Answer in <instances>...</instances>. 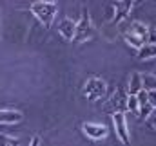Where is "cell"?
I'll list each match as a JSON object with an SVG mask.
<instances>
[{"mask_svg":"<svg viewBox=\"0 0 156 146\" xmlns=\"http://www.w3.org/2000/svg\"><path fill=\"white\" fill-rule=\"evenodd\" d=\"M22 112L18 110H4L0 108V124H15L22 121Z\"/></svg>","mask_w":156,"mask_h":146,"instance_id":"cell-8","label":"cell"},{"mask_svg":"<svg viewBox=\"0 0 156 146\" xmlns=\"http://www.w3.org/2000/svg\"><path fill=\"white\" fill-rule=\"evenodd\" d=\"M129 33H133V35H136V36L144 38L145 41H147V36H149V29L142 24V22H133L131 25H129V29H127Z\"/></svg>","mask_w":156,"mask_h":146,"instance_id":"cell-11","label":"cell"},{"mask_svg":"<svg viewBox=\"0 0 156 146\" xmlns=\"http://www.w3.org/2000/svg\"><path fill=\"white\" fill-rule=\"evenodd\" d=\"M125 103H127V94H123V92L118 90L116 96H113V98L109 99L105 110H107L111 115H113V114H123V112H125Z\"/></svg>","mask_w":156,"mask_h":146,"instance_id":"cell-6","label":"cell"},{"mask_svg":"<svg viewBox=\"0 0 156 146\" xmlns=\"http://www.w3.org/2000/svg\"><path fill=\"white\" fill-rule=\"evenodd\" d=\"M18 139L7 137V135H0V146H18Z\"/></svg>","mask_w":156,"mask_h":146,"instance_id":"cell-15","label":"cell"},{"mask_svg":"<svg viewBox=\"0 0 156 146\" xmlns=\"http://www.w3.org/2000/svg\"><path fill=\"white\" fill-rule=\"evenodd\" d=\"M140 90H144L142 88V74L138 72H133L131 74V78H129V94L127 96H136Z\"/></svg>","mask_w":156,"mask_h":146,"instance_id":"cell-10","label":"cell"},{"mask_svg":"<svg viewBox=\"0 0 156 146\" xmlns=\"http://www.w3.org/2000/svg\"><path fill=\"white\" fill-rule=\"evenodd\" d=\"M38 143H40V139L37 137V135H35V137H33V141H31V144H29V146H38Z\"/></svg>","mask_w":156,"mask_h":146,"instance_id":"cell-16","label":"cell"},{"mask_svg":"<svg viewBox=\"0 0 156 146\" xmlns=\"http://www.w3.org/2000/svg\"><path fill=\"white\" fill-rule=\"evenodd\" d=\"M31 13L38 18V22L45 27V29H51L53 25V20L56 16V11H58V5L56 2H51V0H37L29 5Z\"/></svg>","mask_w":156,"mask_h":146,"instance_id":"cell-1","label":"cell"},{"mask_svg":"<svg viewBox=\"0 0 156 146\" xmlns=\"http://www.w3.org/2000/svg\"><path fill=\"white\" fill-rule=\"evenodd\" d=\"M75 27H76V24H75L73 20L66 18V20H62V22L58 24V33L62 35L64 40L71 41V40H73V35H75Z\"/></svg>","mask_w":156,"mask_h":146,"instance_id":"cell-9","label":"cell"},{"mask_svg":"<svg viewBox=\"0 0 156 146\" xmlns=\"http://www.w3.org/2000/svg\"><path fill=\"white\" fill-rule=\"evenodd\" d=\"M138 98L136 96H127V103H125V110L133 112V114H138Z\"/></svg>","mask_w":156,"mask_h":146,"instance_id":"cell-14","label":"cell"},{"mask_svg":"<svg viewBox=\"0 0 156 146\" xmlns=\"http://www.w3.org/2000/svg\"><path fill=\"white\" fill-rule=\"evenodd\" d=\"M96 36V27L93 25V20H91V15H89V11L87 9H83V13H82V18H80V22L76 24V27H75V35H73V43H83V41H87V40H91V38Z\"/></svg>","mask_w":156,"mask_h":146,"instance_id":"cell-2","label":"cell"},{"mask_svg":"<svg viewBox=\"0 0 156 146\" xmlns=\"http://www.w3.org/2000/svg\"><path fill=\"white\" fill-rule=\"evenodd\" d=\"M133 4H134V2H115V4H113L115 15H113V20H111V22H113L115 25H118L122 20H125V16L129 15Z\"/></svg>","mask_w":156,"mask_h":146,"instance_id":"cell-7","label":"cell"},{"mask_svg":"<svg viewBox=\"0 0 156 146\" xmlns=\"http://www.w3.org/2000/svg\"><path fill=\"white\" fill-rule=\"evenodd\" d=\"M107 90V83L102 78H89L83 85V96L89 101H98Z\"/></svg>","mask_w":156,"mask_h":146,"instance_id":"cell-3","label":"cell"},{"mask_svg":"<svg viewBox=\"0 0 156 146\" xmlns=\"http://www.w3.org/2000/svg\"><path fill=\"white\" fill-rule=\"evenodd\" d=\"M123 40L131 45V47H134V49H142L144 45H145V40L140 36H136V35H133V33H129V31H123Z\"/></svg>","mask_w":156,"mask_h":146,"instance_id":"cell-12","label":"cell"},{"mask_svg":"<svg viewBox=\"0 0 156 146\" xmlns=\"http://www.w3.org/2000/svg\"><path fill=\"white\" fill-rule=\"evenodd\" d=\"M82 130L93 141H102V139L107 137V128L104 124H100V123H83L82 124Z\"/></svg>","mask_w":156,"mask_h":146,"instance_id":"cell-5","label":"cell"},{"mask_svg":"<svg viewBox=\"0 0 156 146\" xmlns=\"http://www.w3.org/2000/svg\"><path fill=\"white\" fill-rule=\"evenodd\" d=\"M154 56H156V47L153 43L144 45L142 49H138V58L140 60H147V58H154Z\"/></svg>","mask_w":156,"mask_h":146,"instance_id":"cell-13","label":"cell"},{"mask_svg":"<svg viewBox=\"0 0 156 146\" xmlns=\"http://www.w3.org/2000/svg\"><path fill=\"white\" fill-rule=\"evenodd\" d=\"M113 124H115V132H116L118 139L122 141V144L129 146L131 144V139H129V130H127L125 114H113Z\"/></svg>","mask_w":156,"mask_h":146,"instance_id":"cell-4","label":"cell"}]
</instances>
